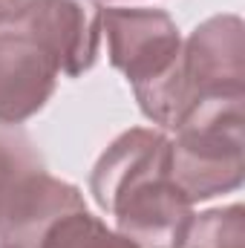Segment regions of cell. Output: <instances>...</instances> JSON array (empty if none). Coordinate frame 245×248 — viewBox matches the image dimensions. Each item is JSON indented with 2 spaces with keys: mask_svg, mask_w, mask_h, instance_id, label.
Segmentation results:
<instances>
[{
  "mask_svg": "<svg viewBox=\"0 0 245 248\" xmlns=\"http://www.w3.org/2000/svg\"><path fill=\"white\" fill-rule=\"evenodd\" d=\"M141 113L153 124L173 130L205 98L245 95V26L240 15H214L182 41L176 63L133 90Z\"/></svg>",
  "mask_w": 245,
  "mask_h": 248,
  "instance_id": "cell-1",
  "label": "cell"
},
{
  "mask_svg": "<svg viewBox=\"0 0 245 248\" xmlns=\"http://www.w3.org/2000/svg\"><path fill=\"white\" fill-rule=\"evenodd\" d=\"M245 95L205 98L187 110L170 139V179L190 202H205L243 185Z\"/></svg>",
  "mask_w": 245,
  "mask_h": 248,
  "instance_id": "cell-2",
  "label": "cell"
},
{
  "mask_svg": "<svg viewBox=\"0 0 245 248\" xmlns=\"http://www.w3.org/2000/svg\"><path fill=\"white\" fill-rule=\"evenodd\" d=\"M81 190L46 173L35 141L9 124H0V231L12 234L23 248L69 211H81Z\"/></svg>",
  "mask_w": 245,
  "mask_h": 248,
  "instance_id": "cell-3",
  "label": "cell"
},
{
  "mask_svg": "<svg viewBox=\"0 0 245 248\" xmlns=\"http://www.w3.org/2000/svg\"><path fill=\"white\" fill-rule=\"evenodd\" d=\"M101 32H107L110 63L133 90L162 78L182 52L179 26L162 9H104Z\"/></svg>",
  "mask_w": 245,
  "mask_h": 248,
  "instance_id": "cell-4",
  "label": "cell"
},
{
  "mask_svg": "<svg viewBox=\"0 0 245 248\" xmlns=\"http://www.w3.org/2000/svg\"><path fill=\"white\" fill-rule=\"evenodd\" d=\"M98 0H35L9 26L29 32L69 78L92 69L101 44Z\"/></svg>",
  "mask_w": 245,
  "mask_h": 248,
  "instance_id": "cell-5",
  "label": "cell"
},
{
  "mask_svg": "<svg viewBox=\"0 0 245 248\" xmlns=\"http://www.w3.org/2000/svg\"><path fill=\"white\" fill-rule=\"evenodd\" d=\"M119 234L136 248H182L190 228L193 202L170 179V170L153 173L127 187L113 202Z\"/></svg>",
  "mask_w": 245,
  "mask_h": 248,
  "instance_id": "cell-6",
  "label": "cell"
},
{
  "mask_svg": "<svg viewBox=\"0 0 245 248\" xmlns=\"http://www.w3.org/2000/svg\"><path fill=\"white\" fill-rule=\"evenodd\" d=\"M58 63L29 32L0 29V124L17 127L38 116L55 93Z\"/></svg>",
  "mask_w": 245,
  "mask_h": 248,
  "instance_id": "cell-7",
  "label": "cell"
},
{
  "mask_svg": "<svg viewBox=\"0 0 245 248\" xmlns=\"http://www.w3.org/2000/svg\"><path fill=\"white\" fill-rule=\"evenodd\" d=\"M162 170H170V136L150 127H133L95 162L90 173V193L104 211H110L127 187Z\"/></svg>",
  "mask_w": 245,
  "mask_h": 248,
  "instance_id": "cell-8",
  "label": "cell"
},
{
  "mask_svg": "<svg viewBox=\"0 0 245 248\" xmlns=\"http://www.w3.org/2000/svg\"><path fill=\"white\" fill-rule=\"evenodd\" d=\"M32 248H136L119 231L107 228L98 217H92L87 208L69 211L58 217Z\"/></svg>",
  "mask_w": 245,
  "mask_h": 248,
  "instance_id": "cell-9",
  "label": "cell"
},
{
  "mask_svg": "<svg viewBox=\"0 0 245 248\" xmlns=\"http://www.w3.org/2000/svg\"><path fill=\"white\" fill-rule=\"evenodd\" d=\"M245 246V208L225 205L211 208L190 219L182 248H243Z\"/></svg>",
  "mask_w": 245,
  "mask_h": 248,
  "instance_id": "cell-10",
  "label": "cell"
},
{
  "mask_svg": "<svg viewBox=\"0 0 245 248\" xmlns=\"http://www.w3.org/2000/svg\"><path fill=\"white\" fill-rule=\"evenodd\" d=\"M35 0H0V29L9 26L12 20H17Z\"/></svg>",
  "mask_w": 245,
  "mask_h": 248,
  "instance_id": "cell-11",
  "label": "cell"
},
{
  "mask_svg": "<svg viewBox=\"0 0 245 248\" xmlns=\"http://www.w3.org/2000/svg\"><path fill=\"white\" fill-rule=\"evenodd\" d=\"M0 248H23L12 234H6V231H0Z\"/></svg>",
  "mask_w": 245,
  "mask_h": 248,
  "instance_id": "cell-12",
  "label": "cell"
}]
</instances>
